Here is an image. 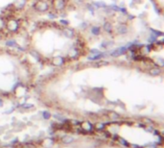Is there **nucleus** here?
<instances>
[{"mask_svg":"<svg viewBox=\"0 0 164 148\" xmlns=\"http://www.w3.org/2000/svg\"><path fill=\"white\" fill-rule=\"evenodd\" d=\"M62 141L64 143H70L73 141V137H64L62 138Z\"/></svg>","mask_w":164,"mask_h":148,"instance_id":"nucleus-1","label":"nucleus"},{"mask_svg":"<svg viewBox=\"0 0 164 148\" xmlns=\"http://www.w3.org/2000/svg\"><path fill=\"white\" fill-rule=\"evenodd\" d=\"M3 148H13L12 146H4Z\"/></svg>","mask_w":164,"mask_h":148,"instance_id":"nucleus-2","label":"nucleus"}]
</instances>
